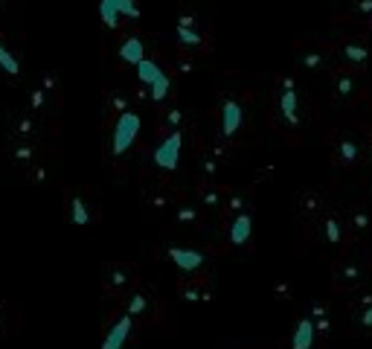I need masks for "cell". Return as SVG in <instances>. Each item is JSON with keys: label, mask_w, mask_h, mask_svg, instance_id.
<instances>
[{"label": "cell", "mask_w": 372, "mask_h": 349, "mask_svg": "<svg viewBox=\"0 0 372 349\" xmlns=\"http://www.w3.org/2000/svg\"><path fill=\"white\" fill-rule=\"evenodd\" d=\"M137 67V76H140V82L149 85L151 90V100L154 102H163L169 96V76L151 62V58H140V62L134 64Z\"/></svg>", "instance_id": "1"}, {"label": "cell", "mask_w": 372, "mask_h": 349, "mask_svg": "<svg viewBox=\"0 0 372 349\" xmlns=\"http://www.w3.org/2000/svg\"><path fill=\"white\" fill-rule=\"evenodd\" d=\"M137 134H140V116L134 111H125L120 120H116V128H113V154H125L131 149V143L137 140Z\"/></svg>", "instance_id": "2"}, {"label": "cell", "mask_w": 372, "mask_h": 349, "mask_svg": "<svg viewBox=\"0 0 372 349\" xmlns=\"http://www.w3.org/2000/svg\"><path fill=\"white\" fill-rule=\"evenodd\" d=\"M140 18V9H137L134 0H99V18L102 24L116 29V24H120V18Z\"/></svg>", "instance_id": "3"}, {"label": "cell", "mask_w": 372, "mask_h": 349, "mask_svg": "<svg viewBox=\"0 0 372 349\" xmlns=\"http://www.w3.org/2000/svg\"><path fill=\"white\" fill-rule=\"evenodd\" d=\"M178 160H181V134L174 131L158 149H154V163H158L160 169H174Z\"/></svg>", "instance_id": "4"}, {"label": "cell", "mask_w": 372, "mask_h": 349, "mask_svg": "<svg viewBox=\"0 0 372 349\" xmlns=\"http://www.w3.org/2000/svg\"><path fill=\"white\" fill-rule=\"evenodd\" d=\"M242 123H244V111L239 102H233L227 100L221 105V131H224V137H236V134L242 131Z\"/></svg>", "instance_id": "5"}, {"label": "cell", "mask_w": 372, "mask_h": 349, "mask_svg": "<svg viewBox=\"0 0 372 349\" xmlns=\"http://www.w3.org/2000/svg\"><path fill=\"white\" fill-rule=\"evenodd\" d=\"M169 256L184 274H192V271L204 268V262H207V256L201 254V250H189V247H169Z\"/></svg>", "instance_id": "6"}, {"label": "cell", "mask_w": 372, "mask_h": 349, "mask_svg": "<svg viewBox=\"0 0 372 349\" xmlns=\"http://www.w3.org/2000/svg\"><path fill=\"white\" fill-rule=\"evenodd\" d=\"M280 114L285 116V123H291V125L300 123V116H297V90H294L291 79H285L282 93H280Z\"/></svg>", "instance_id": "7"}, {"label": "cell", "mask_w": 372, "mask_h": 349, "mask_svg": "<svg viewBox=\"0 0 372 349\" xmlns=\"http://www.w3.org/2000/svg\"><path fill=\"white\" fill-rule=\"evenodd\" d=\"M128 332H131V315H123L120 320L111 326V332H108L102 349H123L125 341H128Z\"/></svg>", "instance_id": "8"}, {"label": "cell", "mask_w": 372, "mask_h": 349, "mask_svg": "<svg viewBox=\"0 0 372 349\" xmlns=\"http://www.w3.org/2000/svg\"><path fill=\"white\" fill-rule=\"evenodd\" d=\"M250 230H253V219L247 216V212H242V216H236V221L230 224V242L236 247H242L250 239Z\"/></svg>", "instance_id": "9"}, {"label": "cell", "mask_w": 372, "mask_h": 349, "mask_svg": "<svg viewBox=\"0 0 372 349\" xmlns=\"http://www.w3.org/2000/svg\"><path fill=\"white\" fill-rule=\"evenodd\" d=\"M311 343H315V320L303 317L294 329V349H311Z\"/></svg>", "instance_id": "10"}, {"label": "cell", "mask_w": 372, "mask_h": 349, "mask_svg": "<svg viewBox=\"0 0 372 349\" xmlns=\"http://www.w3.org/2000/svg\"><path fill=\"white\" fill-rule=\"evenodd\" d=\"M120 58H123V62H128V64H137L140 58H146V55H143V41H140V38H125L123 47H120Z\"/></svg>", "instance_id": "11"}, {"label": "cell", "mask_w": 372, "mask_h": 349, "mask_svg": "<svg viewBox=\"0 0 372 349\" xmlns=\"http://www.w3.org/2000/svg\"><path fill=\"white\" fill-rule=\"evenodd\" d=\"M178 41L186 44V47H198L201 44V35L195 29H189V18H184L181 27H178Z\"/></svg>", "instance_id": "12"}, {"label": "cell", "mask_w": 372, "mask_h": 349, "mask_svg": "<svg viewBox=\"0 0 372 349\" xmlns=\"http://www.w3.org/2000/svg\"><path fill=\"white\" fill-rule=\"evenodd\" d=\"M0 70L9 73V76H18V73H21V64H18V58H15L4 44H0Z\"/></svg>", "instance_id": "13"}, {"label": "cell", "mask_w": 372, "mask_h": 349, "mask_svg": "<svg viewBox=\"0 0 372 349\" xmlns=\"http://www.w3.org/2000/svg\"><path fill=\"white\" fill-rule=\"evenodd\" d=\"M70 221L73 224H88L90 221V216H88V207L82 204V198H73V204H70Z\"/></svg>", "instance_id": "14"}, {"label": "cell", "mask_w": 372, "mask_h": 349, "mask_svg": "<svg viewBox=\"0 0 372 349\" xmlns=\"http://www.w3.org/2000/svg\"><path fill=\"white\" fill-rule=\"evenodd\" d=\"M346 55H349L355 64H361L364 58H366V50H364V47H355V44H349V47H346Z\"/></svg>", "instance_id": "15"}, {"label": "cell", "mask_w": 372, "mask_h": 349, "mask_svg": "<svg viewBox=\"0 0 372 349\" xmlns=\"http://www.w3.org/2000/svg\"><path fill=\"white\" fill-rule=\"evenodd\" d=\"M326 233H329V242L331 245L340 242V227H338V221H326Z\"/></svg>", "instance_id": "16"}, {"label": "cell", "mask_w": 372, "mask_h": 349, "mask_svg": "<svg viewBox=\"0 0 372 349\" xmlns=\"http://www.w3.org/2000/svg\"><path fill=\"white\" fill-rule=\"evenodd\" d=\"M146 308V300H143V294H134V300H131V306H128V315L134 317V315H140Z\"/></svg>", "instance_id": "17"}, {"label": "cell", "mask_w": 372, "mask_h": 349, "mask_svg": "<svg viewBox=\"0 0 372 349\" xmlns=\"http://www.w3.org/2000/svg\"><path fill=\"white\" fill-rule=\"evenodd\" d=\"M361 9L364 12H372V0H361Z\"/></svg>", "instance_id": "18"}]
</instances>
